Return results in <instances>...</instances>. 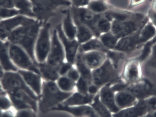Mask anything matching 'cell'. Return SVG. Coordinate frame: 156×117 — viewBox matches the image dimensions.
I'll return each mask as SVG.
<instances>
[{
  "label": "cell",
  "mask_w": 156,
  "mask_h": 117,
  "mask_svg": "<svg viewBox=\"0 0 156 117\" xmlns=\"http://www.w3.org/2000/svg\"><path fill=\"white\" fill-rule=\"evenodd\" d=\"M80 52L83 60L92 71L102 65L108 58L107 54L103 51H92L84 53Z\"/></svg>",
  "instance_id": "17"
},
{
  "label": "cell",
  "mask_w": 156,
  "mask_h": 117,
  "mask_svg": "<svg viewBox=\"0 0 156 117\" xmlns=\"http://www.w3.org/2000/svg\"><path fill=\"white\" fill-rule=\"evenodd\" d=\"M25 32V28L22 25V27L11 32L9 35V40L14 45H20L24 36Z\"/></svg>",
  "instance_id": "36"
},
{
  "label": "cell",
  "mask_w": 156,
  "mask_h": 117,
  "mask_svg": "<svg viewBox=\"0 0 156 117\" xmlns=\"http://www.w3.org/2000/svg\"><path fill=\"white\" fill-rule=\"evenodd\" d=\"M92 73L93 83L100 88L121 81V72L108 58L102 65L92 70Z\"/></svg>",
  "instance_id": "4"
},
{
  "label": "cell",
  "mask_w": 156,
  "mask_h": 117,
  "mask_svg": "<svg viewBox=\"0 0 156 117\" xmlns=\"http://www.w3.org/2000/svg\"><path fill=\"white\" fill-rule=\"evenodd\" d=\"M94 96H95L91 95L88 93H81L75 91L61 104L69 107L90 105L93 101Z\"/></svg>",
  "instance_id": "20"
},
{
  "label": "cell",
  "mask_w": 156,
  "mask_h": 117,
  "mask_svg": "<svg viewBox=\"0 0 156 117\" xmlns=\"http://www.w3.org/2000/svg\"><path fill=\"white\" fill-rule=\"evenodd\" d=\"M71 4V6L75 7H85L86 6L90 0H68Z\"/></svg>",
  "instance_id": "43"
},
{
  "label": "cell",
  "mask_w": 156,
  "mask_h": 117,
  "mask_svg": "<svg viewBox=\"0 0 156 117\" xmlns=\"http://www.w3.org/2000/svg\"><path fill=\"white\" fill-rule=\"evenodd\" d=\"M16 110L12 107L8 110L2 111L0 117H15Z\"/></svg>",
  "instance_id": "45"
},
{
  "label": "cell",
  "mask_w": 156,
  "mask_h": 117,
  "mask_svg": "<svg viewBox=\"0 0 156 117\" xmlns=\"http://www.w3.org/2000/svg\"><path fill=\"white\" fill-rule=\"evenodd\" d=\"M110 50L106 49L102 44L99 38H92L80 46V51L82 53L92 51H101L107 53Z\"/></svg>",
  "instance_id": "28"
},
{
  "label": "cell",
  "mask_w": 156,
  "mask_h": 117,
  "mask_svg": "<svg viewBox=\"0 0 156 117\" xmlns=\"http://www.w3.org/2000/svg\"><path fill=\"white\" fill-rule=\"evenodd\" d=\"M13 107L17 111L25 109H33L37 112V100L32 98L23 91H15L7 93Z\"/></svg>",
  "instance_id": "13"
},
{
  "label": "cell",
  "mask_w": 156,
  "mask_h": 117,
  "mask_svg": "<svg viewBox=\"0 0 156 117\" xmlns=\"http://www.w3.org/2000/svg\"><path fill=\"white\" fill-rule=\"evenodd\" d=\"M66 75L76 82L80 77L79 71L75 65L70 69Z\"/></svg>",
  "instance_id": "42"
},
{
  "label": "cell",
  "mask_w": 156,
  "mask_h": 117,
  "mask_svg": "<svg viewBox=\"0 0 156 117\" xmlns=\"http://www.w3.org/2000/svg\"><path fill=\"white\" fill-rule=\"evenodd\" d=\"M100 88L94 83L91 84L89 85L88 93L91 95L95 96L98 94Z\"/></svg>",
  "instance_id": "46"
},
{
  "label": "cell",
  "mask_w": 156,
  "mask_h": 117,
  "mask_svg": "<svg viewBox=\"0 0 156 117\" xmlns=\"http://www.w3.org/2000/svg\"><path fill=\"white\" fill-rule=\"evenodd\" d=\"M142 63L144 69L156 72V43L152 46L149 55Z\"/></svg>",
  "instance_id": "34"
},
{
  "label": "cell",
  "mask_w": 156,
  "mask_h": 117,
  "mask_svg": "<svg viewBox=\"0 0 156 117\" xmlns=\"http://www.w3.org/2000/svg\"><path fill=\"white\" fill-rule=\"evenodd\" d=\"M144 75L143 63L137 58L127 59L121 72V80L127 85L137 82Z\"/></svg>",
  "instance_id": "9"
},
{
  "label": "cell",
  "mask_w": 156,
  "mask_h": 117,
  "mask_svg": "<svg viewBox=\"0 0 156 117\" xmlns=\"http://www.w3.org/2000/svg\"><path fill=\"white\" fill-rule=\"evenodd\" d=\"M112 20L105 14L101 15L96 25L98 38L102 34L111 32Z\"/></svg>",
  "instance_id": "31"
},
{
  "label": "cell",
  "mask_w": 156,
  "mask_h": 117,
  "mask_svg": "<svg viewBox=\"0 0 156 117\" xmlns=\"http://www.w3.org/2000/svg\"><path fill=\"white\" fill-rule=\"evenodd\" d=\"M40 75L44 81L56 82L60 76L58 68L53 67L46 62L37 64Z\"/></svg>",
  "instance_id": "24"
},
{
  "label": "cell",
  "mask_w": 156,
  "mask_h": 117,
  "mask_svg": "<svg viewBox=\"0 0 156 117\" xmlns=\"http://www.w3.org/2000/svg\"><path fill=\"white\" fill-rule=\"evenodd\" d=\"M0 66L4 71H17V67L10 58L8 45L0 41Z\"/></svg>",
  "instance_id": "21"
},
{
  "label": "cell",
  "mask_w": 156,
  "mask_h": 117,
  "mask_svg": "<svg viewBox=\"0 0 156 117\" xmlns=\"http://www.w3.org/2000/svg\"><path fill=\"white\" fill-rule=\"evenodd\" d=\"M76 83V91L81 93H88V88L90 84L86 80L80 76Z\"/></svg>",
  "instance_id": "38"
},
{
  "label": "cell",
  "mask_w": 156,
  "mask_h": 117,
  "mask_svg": "<svg viewBox=\"0 0 156 117\" xmlns=\"http://www.w3.org/2000/svg\"><path fill=\"white\" fill-rule=\"evenodd\" d=\"M65 61L66 56L64 48L55 28L52 32L51 48L46 62L53 67L58 68Z\"/></svg>",
  "instance_id": "12"
},
{
  "label": "cell",
  "mask_w": 156,
  "mask_h": 117,
  "mask_svg": "<svg viewBox=\"0 0 156 117\" xmlns=\"http://www.w3.org/2000/svg\"><path fill=\"white\" fill-rule=\"evenodd\" d=\"M37 113L33 109H25L17 110L15 117H37Z\"/></svg>",
  "instance_id": "39"
},
{
  "label": "cell",
  "mask_w": 156,
  "mask_h": 117,
  "mask_svg": "<svg viewBox=\"0 0 156 117\" xmlns=\"http://www.w3.org/2000/svg\"><path fill=\"white\" fill-rule=\"evenodd\" d=\"M51 27V23L46 21L39 31L34 49L35 57L37 64L46 61L48 57L52 43Z\"/></svg>",
  "instance_id": "6"
},
{
  "label": "cell",
  "mask_w": 156,
  "mask_h": 117,
  "mask_svg": "<svg viewBox=\"0 0 156 117\" xmlns=\"http://www.w3.org/2000/svg\"><path fill=\"white\" fill-rule=\"evenodd\" d=\"M147 117H156V109L153 113L147 115Z\"/></svg>",
  "instance_id": "49"
},
{
  "label": "cell",
  "mask_w": 156,
  "mask_h": 117,
  "mask_svg": "<svg viewBox=\"0 0 156 117\" xmlns=\"http://www.w3.org/2000/svg\"><path fill=\"white\" fill-rule=\"evenodd\" d=\"M116 105L120 110L134 105L138 99L131 93L126 91H121L115 93Z\"/></svg>",
  "instance_id": "23"
},
{
  "label": "cell",
  "mask_w": 156,
  "mask_h": 117,
  "mask_svg": "<svg viewBox=\"0 0 156 117\" xmlns=\"http://www.w3.org/2000/svg\"><path fill=\"white\" fill-rule=\"evenodd\" d=\"M70 9L73 19L86 26L90 29L95 37L98 38L96 25L101 15L94 13L86 6L78 7L71 6Z\"/></svg>",
  "instance_id": "11"
},
{
  "label": "cell",
  "mask_w": 156,
  "mask_h": 117,
  "mask_svg": "<svg viewBox=\"0 0 156 117\" xmlns=\"http://www.w3.org/2000/svg\"><path fill=\"white\" fill-rule=\"evenodd\" d=\"M56 83L60 90L65 93H71L76 91V82L66 75L59 76Z\"/></svg>",
  "instance_id": "30"
},
{
  "label": "cell",
  "mask_w": 156,
  "mask_h": 117,
  "mask_svg": "<svg viewBox=\"0 0 156 117\" xmlns=\"http://www.w3.org/2000/svg\"><path fill=\"white\" fill-rule=\"evenodd\" d=\"M0 5L5 8H12L14 6L12 0H0Z\"/></svg>",
  "instance_id": "47"
},
{
  "label": "cell",
  "mask_w": 156,
  "mask_h": 117,
  "mask_svg": "<svg viewBox=\"0 0 156 117\" xmlns=\"http://www.w3.org/2000/svg\"><path fill=\"white\" fill-rule=\"evenodd\" d=\"M99 38L104 47L108 50H114L119 39L111 31L102 34Z\"/></svg>",
  "instance_id": "32"
},
{
  "label": "cell",
  "mask_w": 156,
  "mask_h": 117,
  "mask_svg": "<svg viewBox=\"0 0 156 117\" xmlns=\"http://www.w3.org/2000/svg\"><path fill=\"white\" fill-rule=\"evenodd\" d=\"M156 34V28L148 20L141 27L139 33V39L140 44L144 47L145 44L153 39Z\"/></svg>",
  "instance_id": "25"
},
{
  "label": "cell",
  "mask_w": 156,
  "mask_h": 117,
  "mask_svg": "<svg viewBox=\"0 0 156 117\" xmlns=\"http://www.w3.org/2000/svg\"><path fill=\"white\" fill-rule=\"evenodd\" d=\"M44 23L38 19L26 17L22 24L24 26L25 32L20 46L29 55L33 61L37 64L35 57V46L39 31Z\"/></svg>",
  "instance_id": "3"
},
{
  "label": "cell",
  "mask_w": 156,
  "mask_h": 117,
  "mask_svg": "<svg viewBox=\"0 0 156 117\" xmlns=\"http://www.w3.org/2000/svg\"><path fill=\"white\" fill-rule=\"evenodd\" d=\"M86 7L96 14H104L110 11L112 7L106 1L102 0H90Z\"/></svg>",
  "instance_id": "29"
},
{
  "label": "cell",
  "mask_w": 156,
  "mask_h": 117,
  "mask_svg": "<svg viewBox=\"0 0 156 117\" xmlns=\"http://www.w3.org/2000/svg\"><path fill=\"white\" fill-rule=\"evenodd\" d=\"M51 111L65 112L74 117H98L90 105L69 107L60 104L53 108Z\"/></svg>",
  "instance_id": "15"
},
{
  "label": "cell",
  "mask_w": 156,
  "mask_h": 117,
  "mask_svg": "<svg viewBox=\"0 0 156 117\" xmlns=\"http://www.w3.org/2000/svg\"><path fill=\"white\" fill-rule=\"evenodd\" d=\"M74 21L76 27V39L80 45L87 42L94 37L93 34L90 28L76 20H74Z\"/></svg>",
  "instance_id": "27"
},
{
  "label": "cell",
  "mask_w": 156,
  "mask_h": 117,
  "mask_svg": "<svg viewBox=\"0 0 156 117\" xmlns=\"http://www.w3.org/2000/svg\"><path fill=\"white\" fill-rule=\"evenodd\" d=\"M98 95L101 102L112 114L117 113L120 110L115 103V93L112 89L111 85L101 87Z\"/></svg>",
  "instance_id": "18"
},
{
  "label": "cell",
  "mask_w": 156,
  "mask_h": 117,
  "mask_svg": "<svg viewBox=\"0 0 156 117\" xmlns=\"http://www.w3.org/2000/svg\"><path fill=\"white\" fill-rule=\"evenodd\" d=\"M17 71L27 86L38 97L41 94L43 86V80L41 75L27 70H18Z\"/></svg>",
  "instance_id": "16"
},
{
  "label": "cell",
  "mask_w": 156,
  "mask_h": 117,
  "mask_svg": "<svg viewBox=\"0 0 156 117\" xmlns=\"http://www.w3.org/2000/svg\"><path fill=\"white\" fill-rule=\"evenodd\" d=\"M2 88L7 93L15 91H23L38 101V97L27 86L18 71H4L1 79Z\"/></svg>",
  "instance_id": "8"
},
{
  "label": "cell",
  "mask_w": 156,
  "mask_h": 117,
  "mask_svg": "<svg viewBox=\"0 0 156 117\" xmlns=\"http://www.w3.org/2000/svg\"><path fill=\"white\" fill-rule=\"evenodd\" d=\"M147 117V115L146 116H145V117Z\"/></svg>",
  "instance_id": "51"
},
{
  "label": "cell",
  "mask_w": 156,
  "mask_h": 117,
  "mask_svg": "<svg viewBox=\"0 0 156 117\" xmlns=\"http://www.w3.org/2000/svg\"><path fill=\"white\" fill-rule=\"evenodd\" d=\"M150 8L156 12V0H151Z\"/></svg>",
  "instance_id": "48"
},
{
  "label": "cell",
  "mask_w": 156,
  "mask_h": 117,
  "mask_svg": "<svg viewBox=\"0 0 156 117\" xmlns=\"http://www.w3.org/2000/svg\"><path fill=\"white\" fill-rule=\"evenodd\" d=\"M74 65L65 61L58 68V73L60 76L66 75L68 72L69 71Z\"/></svg>",
  "instance_id": "41"
},
{
  "label": "cell",
  "mask_w": 156,
  "mask_h": 117,
  "mask_svg": "<svg viewBox=\"0 0 156 117\" xmlns=\"http://www.w3.org/2000/svg\"><path fill=\"white\" fill-rule=\"evenodd\" d=\"M36 18L44 22L55 15L61 7H70L68 0H30Z\"/></svg>",
  "instance_id": "5"
},
{
  "label": "cell",
  "mask_w": 156,
  "mask_h": 117,
  "mask_svg": "<svg viewBox=\"0 0 156 117\" xmlns=\"http://www.w3.org/2000/svg\"><path fill=\"white\" fill-rule=\"evenodd\" d=\"M148 20L156 28V12L149 8L147 13Z\"/></svg>",
  "instance_id": "44"
},
{
  "label": "cell",
  "mask_w": 156,
  "mask_h": 117,
  "mask_svg": "<svg viewBox=\"0 0 156 117\" xmlns=\"http://www.w3.org/2000/svg\"><path fill=\"white\" fill-rule=\"evenodd\" d=\"M62 12L64 15L61 24L64 34L69 39H76V27L71 14L70 7H67Z\"/></svg>",
  "instance_id": "19"
},
{
  "label": "cell",
  "mask_w": 156,
  "mask_h": 117,
  "mask_svg": "<svg viewBox=\"0 0 156 117\" xmlns=\"http://www.w3.org/2000/svg\"><path fill=\"white\" fill-rule=\"evenodd\" d=\"M144 77L137 82L127 85L119 82L114 85V90L115 92L127 91L138 100L156 97V72L144 69Z\"/></svg>",
  "instance_id": "1"
},
{
  "label": "cell",
  "mask_w": 156,
  "mask_h": 117,
  "mask_svg": "<svg viewBox=\"0 0 156 117\" xmlns=\"http://www.w3.org/2000/svg\"><path fill=\"white\" fill-rule=\"evenodd\" d=\"M72 93L60 90L56 82L43 80L42 91L37 101L38 109L43 113L50 112L65 102Z\"/></svg>",
  "instance_id": "2"
},
{
  "label": "cell",
  "mask_w": 156,
  "mask_h": 117,
  "mask_svg": "<svg viewBox=\"0 0 156 117\" xmlns=\"http://www.w3.org/2000/svg\"><path fill=\"white\" fill-rule=\"evenodd\" d=\"M74 65L77 69L81 77L86 80L90 85L93 83L92 71L86 65L83 60L80 50L76 58Z\"/></svg>",
  "instance_id": "26"
},
{
  "label": "cell",
  "mask_w": 156,
  "mask_h": 117,
  "mask_svg": "<svg viewBox=\"0 0 156 117\" xmlns=\"http://www.w3.org/2000/svg\"><path fill=\"white\" fill-rule=\"evenodd\" d=\"M12 1L16 7L20 9L22 13L36 18L30 0H12Z\"/></svg>",
  "instance_id": "35"
},
{
  "label": "cell",
  "mask_w": 156,
  "mask_h": 117,
  "mask_svg": "<svg viewBox=\"0 0 156 117\" xmlns=\"http://www.w3.org/2000/svg\"><path fill=\"white\" fill-rule=\"evenodd\" d=\"M156 109V97L138 100L134 105L113 114V117H144Z\"/></svg>",
  "instance_id": "7"
},
{
  "label": "cell",
  "mask_w": 156,
  "mask_h": 117,
  "mask_svg": "<svg viewBox=\"0 0 156 117\" xmlns=\"http://www.w3.org/2000/svg\"><path fill=\"white\" fill-rule=\"evenodd\" d=\"M55 28L64 48L66 61L74 65L80 45L76 39H69L65 35L62 30L61 23L58 24Z\"/></svg>",
  "instance_id": "14"
},
{
  "label": "cell",
  "mask_w": 156,
  "mask_h": 117,
  "mask_svg": "<svg viewBox=\"0 0 156 117\" xmlns=\"http://www.w3.org/2000/svg\"><path fill=\"white\" fill-rule=\"evenodd\" d=\"M9 53L11 60L19 70L32 71L40 75L37 64L22 47L12 44L9 47Z\"/></svg>",
  "instance_id": "10"
},
{
  "label": "cell",
  "mask_w": 156,
  "mask_h": 117,
  "mask_svg": "<svg viewBox=\"0 0 156 117\" xmlns=\"http://www.w3.org/2000/svg\"><path fill=\"white\" fill-rule=\"evenodd\" d=\"M19 11L13 9H9L0 6V17H9L16 15L19 13Z\"/></svg>",
  "instance_id": "40"
},
{
  "label": "cell",
  "mask_w": 156,
  "mask_h": 117,
  "mask_svg": "<svg viewBox=\"0 0 156 117\" xmlns=\"http://www.w3.org/2000/svg\"><path fill=\"white\" fill-rule=\"evenodd\" d=\"M12 107V102L5 92L0 94V110L5 111Z\"/></svg>",
  "instance_id": "37"
},
{
  "label": "cell",
  "mask_w": 156,
  "mask_h": 117,
  "mask_svg": "<svg viewBox=\"0 0 156 117\" xmlns=\"http://www.w3.org/2000/svg\"><path fill=\"white\" fill-rule=\"evenodd\" d=\"M26 17L18 16L7 19L0 23V39H4L9 36L13 29L19 25L23 24Z\"/></svg>",
  "instance_id": "22"
},
{
  "label": "cell",
  "mask_w": 156,
  "mask_h": 117,
  "mask_svg": "<svg viewBox=\"0 0 156 117\" xmlns=\"http://www.w3.org/2000/svg\"><path fill=\"white\" fill-rule=\"evenodd\" d=\"M90 105L95 110L98 117H113L112 113L100 101L98 94L94 96Z\"/></svg>",
  "instance_id": "33"
},
{
  "label": "cell",
  "mask_w": 156,
  "mask_h": 117,
  "mask_svg": "<svg viewBox=\"0 0 156 117\" xmlns=\"http://www.w3.org/2000/svg\"><path fill=\"white\" fill-rule=\"evenodd\" d=\"M102 1H106V0H102Z\"/></svg>",
  "instance_id": "50"
}]
</instances>
